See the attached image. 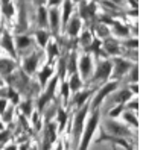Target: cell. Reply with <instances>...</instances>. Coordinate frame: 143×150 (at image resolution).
<instances>
[{
	"mask_svg": "<svg viewBox=\"0 0 143 150\" xmlns=\"http://www.w3.org/2000/svg\"><path fill=\"white\" fill-rule=\"evenodd\" d=\"M97 123H99V111L94 109L92 118L88 120V123H87V127H85V130H84L82 139L79 141V143H81V144H79V150H87V149H88V146H90V141H92V138H93V134L96 132Z\"/></svg>",
	"mask_w": 143,
	"mask_h": 150,
	"instance_id": "6da1fadb",
	"label": "cell"
},
{
	"mask_svg": "<svg viewBox=\"0 0 143 150\" xmlns=\"http://www.w3.org/2000/svg\"><path fill=\"white\" fill-rule=\"evenodd\" d=\"M87 112H88V105L84 103L82 108H81V111H78L76 115H75V118H73V141H75V144L79 143V135L82 134L84 118H85V115H87Z\"/></svg>",
	"mask_w": 143,
	"mask_h": 150,
	"instance_id": "7a4b0ae2",
	"label": "cell"
},
{
	"mask_svg": "<svg viewBox=\"0 0 143 150\" xmlns=\"http://www.w3.org/2000/svg\"><path fill=\"white\" fill-rule=\"evenodd\" d=\"M117 86H119V82H117V81L105 83V85L101 88V90L97 91V96L94 97V100H93L90 105H88V106H90L93 111H94V109H97V108H99V105H101V102H102V100H104V99H105V97L108 96V94H111V93H113V91H114Z\"/></svg>",
	"mask_w": 143,
	"mask_h": 150,
	"instance_id": "3957f363",
	"label": "cell"
},
{
	"mask_svg": "<svg viewBox=\"0 0 143 150\" xmlns=\"http://www.w3.org/2000/svg\"><path fill=\"white\" fill-rule=\"evenodd\" d=\"M56 139V125L53 121H47L44 126V146L43 150H49Z\"/></svg>",
	"mask_w": 143,
	"mask_h": 150,
	"instance_id": "277c9868",
	"label": "cell"
},
{
	"mask_svg": "<svg viewBox=\"0 0 143 150\" xmlns=\"http://www.w3.org/2000/svg\"><path fill=\"white\" fill-rule=\"evenodd\" d=\"M56 82H58V77L55 76V79H52V81H50L46 93H43V96L40 97V100H38V103H37V106H38L40 111H43V108L53 99V93H55V88H56Z\"/></svg>",
	"mask_w": 143,
	"mask_h": 150,
	"instance_id": "5b68a950",
	"label": "cell"
},
{
	"mask_svg": "<svg viewBox=\"0 0 143 150\" xmlns=\"http://www.w3.org/2000/svg\"><path fill=\"white\" fill-rule=\"evenodd\" d=\"M111 71H113L111 62H110V61H104V62H101V65L97 67L96 73L93 76V81L94 82H97V81H107V79L110 77Z\"/></svg>",
	"mask_w": 143,
	"mask_h": 150,
	"instance_id": "8992f818",
	"label": "cell"
},
{
	"mask_svg": "<svg viewBox=\"0 0 143 150\" xmlns=\"http://www.w3.org/2000/svg\"><path fill=\"white\" fill-rule=\"evenodd\" d=\"M107 126H108L110 132H111L114 137H119V138L131 137V130L125 126V125H120V123H117V121H110Z\"/></svg>",
	"mask_w": 143,
	"mask_h": 150,
	"instance_id": "52a82bcc",
	"label": "cell"
},
{
	"mask_svg": "<svg viewBox=\"0 0 143 150\" xmlns=\"http://www.w3.org/2000/svg\"><path fill=\"white\" fill-rule=\"evenodd\" d=\"M127 71H129V62L120 59V58H116L114 59V71H111L114 79H120Z\"/></svg>",
	"mask_w": 143,
	"mask_h": 150,
	"instance_id": "ba28073f",
	"label": "cell"
},
{
	"mask_svg": "<svg viewBox=\"0 0 143 150\" xmlns=\"http://www.w3.org/2000/svg\"><path fill=\"white\" fill-rule=\"evenodd\" d=\"M79 29H81V17L75 15L73 18H69V21L66 24V30L69 32L70 37H76L79 33Z\"/></svg>",
	"mask_w": 143,
	"mask_h": 150,
	"instance_id": "9c48e42d",
	"label": "cell"
},
{
	"mask_svg": "<svg viewBox=\"0 0 143 150\" xmlns=\"http://www.w3.org/2000/svg\"><path fill=\"white\" fill-rule=\"evenodd\" d=\"M38 65V53H32L31 56H28L23 62V70L26 74H32Z\"/></svg>",
	"mask_w": 143,
	"mask_h": 150,
	"instance_id": "30bf717a",
	"label": "cell"
},
{
	"mask_svg": "<svg viewBox=\"0 0 143 150\" xmlns=\"http://www.w3.org/2000/svg\"><path fill=\"white\" fill-rule=\"evenodd\" d=\"M59 12L58 9H50L49 12V24H50V30L53 35L59 33Z\"/></svg>",
	"mask_w": 143,
	"mask_h": 150,
	"instance_id": "8fae6325",
	"label": "cell"
},
{
	"mask_svg": "<svg viewBox=\"0 0 143 150\" xmlns=\"http://www.w3.org/2000/svg\"><path fill=\"white\" fill-rule=\"evenodd\" d=\"M15 68V62L6 58H0V74L2 76H11L12 70Z\"/></svg>",
	"mask_w": 143,
	"mask_h": 150,
	"instance_id": "7c38bea8",
	"label": "cell"
},
{
	"mask_svg": "<svg viewBox=\"0 0 143 150\" xmlns=\"http://www.w3.org/2000/svg\"><path fill=\"white\" fill-rule=\"evenodd\" d=\"M79 70H81L82 77H88L90 76V70H92V58L85 55L82 56V59L79 61Z\"/></svg>",
	"mask_w": 143,
	"mask_h": 150,
	"instance_id": "4fadbf2b",
	"label": "cell"
},
{
	"mask_svg": "<svg viewBox=\"0 0 143 150\" xmlns=\"http://www.w3.org/2000/svg\"><path fill=\"white\" fill-rule=\"evenodd\" d=\"M94 11H96V6H94V3H90V5H87V3H84V0H82V3H81V18H85V20H90L92 17L94 15Z\"/></svg>",
	"mask_w": 143,
	"mask_h": 150,
	"instance_id": "5bb4252c",
	"label": "cell"
},
{
	"mask_svg": "<svg viewBox=\"0 0 143 150\" xmlns=\"http://www.w3.org/2000/svg\"><path fill=\"white\" fill-rule=\"evenodd\" d=\"M72 6H73V2L72 0H64V8H62V29L66 30V24L70 18V14H72Z\"/></svg>",
	"mask_w": 143,
	"mask_h": 150,
	"instance_id": "9a60e30c",
	"label": "cell"
},
{
	"mask_svg": "<svg viewBox=\"0 0 143 150\" xmlns=\"http://www.w3.org/2000/svg\"><path fill=\"white\" fill-rule=\"evenodd\" d=\"M131 91H129V88H125V90H120L117 94H114L113 96V100L114 102H117V103H122L125 105V102H128L131 99Z\"/></svg>",
	"mask_w": 143,
	"mask_h": 150,
	"instance_id": "2e32d148",
	"label": "cell"
},
{
	"mask_svg": "<svg viewBox=\"0 0 143 150\" xmlns=\"http://www.w3.org/2000/svg\"><path fill=\"white\" fill-rule=\"evenodd\" d=\"M2 46L3 49H6L12 56H15V49H14V42H12V38H11V35L5 32L3 33V37H2Z\"/></svg>",
	"mask_w": 143,
	"mask_h": 150,
	"instance_id": "e0dca14e",
	"label": "cell"
},
{
	"mask_svg": "<svg viewBox=\"0 0 143 150\" xmlns=\"http://www.w3.org/2000/svg\"><path fill=\"white\" fill-rule=\"evenodd\" d=\"M38 24H40L41 29H44V28L49 26V14H47L46 8H44L43 5L40 6V9H38Z\"/></svg>",
	"mask_w": 143,
	"mask_h": 150,
	"instance_id": "ac0fdd59",
	"label": "cell"
},
{
	"mask_svg": "<svg viewBox=\"0 0 143 150\" xmlns=\"http://www.w3.org/2000/svg\"><path fill=\"white\" fill-rule=\"evenodd\" d=\"M67 83H69V88L72 91H79V88L82 86V79L79 77V74L73 73V74H72L70 82H67Z\"/></svg>",
	"mask_w": 143,
	"mask_h": 150,
	"instance_id": "d6986e66",
	"label": "cell"
},
{
	"mask_svg": "<svg viewBox=\"0 0 143 150\" xmlns=\"http://www.w3.org/2000/svg\"><path fill=\"white\" fill-rule=\"evenodd\" d=\"M56 112H58V123H59V126H58V129H59V132L61 130H64V127H66V123H67V114H66V111L62 109L61 106H56Z\"/></svg>",
	"mask_w": 143,
	"mask_h": 150,
	"instance_id": "ffe728a7",
	"label": "cell"
},
{
	"mask_svg": "<svg viewBox=\"0 0 143 150\" xmlns=\"http://www.w3.org/2000/svg\"><path fill=\"white\" fill-rule=\"evenodd\" d=\"M90 94H92L90 90H87V91H84V93H78V94L75 96V99H73V105H75V106H82Z\"/></svg>",
	"mask_w": 143,
	"mask_h": 150,
	"instance_id": "44dd1931",
	"label": "cell"
},
{
	"mask_svg": "<svg viewBox=\"0 0 143 150\" xmlns=\"http://www.w3.org/2000/svg\"><path fill=\"white\" fill-rule=\"evenodd\" d=\"M104 47H105V50L108 52L110 55H116V53H119L117 42H114V41H113V40H110V38H107V40H105V42H104Z\"/></svg>",
	"mask_w": 143,
	"mask_h": 150,
	"instance_id": "7402d4cb",
	"label": "cell"
},
{
	"mask_svg": "<svg viewBox=\"0 0 143 150\" xmlns=\"http://www.w3.org/2000/svg\"><path fill=\"white\" fill-rule=\"evenodd\" d=\"M15 44H17V47H19L20 50H24V49H28L31 46V38L24 37V35H20V37H17Z\"/></svg>",
	"mask_w": 143,
	"mask_h": 150,
	"instance_id": "603a6c76",
	"label": "cell"
},
{
	"mask_svg": "<svg viewBox=\"0 0 143 150\" xmlns=\"http://www.w3.org/2000/svg\"><path fill=\"white\" fill-rule=\"evenodd\" d=\"M37 41L38 44L43 47V46H47V42H49V33L44 30V29H40L37 32Z\"/></svg>",
	"mask_w": 143,
	"mask_h": 150,
	"instance_id": "cb8c5ba5",
	"label": "cell"
},
{
	"mask_svg": "<svg viewBox=\"0 0 143 150\" xmlns=\"http://www.w3.org/2000/svg\"><path fill=\"white\" fill-rule=\"evenodd\" d=\"M52 73H53V70L47 65V67H44V70L40 73V83L41 85H46V82H47V79L52 76Z\"/></svg>",
	"mask_w": 143,
	"mask_h": 150,
	"instance_id": "d4e9b609",
	"label": "cell"
},
{
	"mask_svg": "<svg viewBox=\"0 0 143 150\" xmlns=\"http://www.w3.org/2000/svg\"><path fill=\"white\" fill-rule=\"evenodd\" d=\"M123 118L127 120L128 123H131V125H132L134 127H137V126H139V120H137V117L134 115L132 112H129V111H125V112H123Z\"/></svg>",
	"mask_w": 143,
	"mask_h": 150,
	"instance_id": "484cf974",
	"label": "cell"
},
{
	"mask_svg": "<svg viewBox=\"0 0 143 150\" xmlns=\"http://www.w3.org/2000/svg\"><path fill=\"white\" fill-rule=\"evenodd\" d=\"M66 68H69V73H76V55L72 53L69 58V65H66Z\"/></svg>",
	"mask_w": 143,
	"mask_h": 150,
	"instance_id": "4316f807",
	"label": "cell"
},
{
	"mask_svg": "<svg viewBox=\"0 0 143 150\" xmlns=\"http://www.w3.org/2000/svg\"><path fill=\"white\" fill-rule=\"evenodd\" d=\"M20 108L23 111V115H31L32 114V102L28 99V100H24L21 105H20Z\"/></svg>",
	"mask_w": 143,
	"mask_h": 150,
	"instance_id": "83f0119b",
	"label": "cell"
},
{
	"mask_svg": "<svg viewBox=\"0 0 143 150\" xmlns=\"http://www.w3.org/2000/svg\"><path fill=\"white\" fill-rule=\"evenodd\" d=\"M12 112H14V106H8V109H5V112L2 114V120L5 123H11L12 121Z\"/></svg>",
	"mask_w": 143,
	"mask_h": 150,
	"instance_id": "f1b7e54d",
	"label": "cell"
},
{
	"mask_svg": "<svg viewBox=\"0 0 143 150\" xmlns=\"http://www.w3.org/2000/svg\"><path fill=\"white\" fill-rule=\"evenodd\" d=\"M49 61H52L53 59V56H55V55H58V44L56 42H49Z\"/></svg>",
	"mask_w": 143,
	"mask_h": 150,
	"instance_id": "f546056e",
	"label": "cell"
},
{
	"mask_svg": "<svg viewBox=\"0 0 143 150\" xmlns=\"http://www.w3.org/2000/svg\"><path fill=\"white\" fill-rule=\"evenodd\" d=\"M113 24H114V30H116V33L123 35V37H127V35L129 33V30H128L127 28H123L120 23H113Z\"/></svg>",
	"mask_w": 143,
	"mask_h": 150,
	"instance_id": "4dcf8cb0",
	"label": "cell"
},
{
	"mask_svg": "<svg viewBox=\"0 0 143 150\" xmlns=\"http://www.w3.org/2000/svg\"><path fill=\"white\" fill-rule=\"evenodd\" d=\"M69 91H70V88H69V83H67V82H62V88H61V96H62V99H64V103H67V99H69Z\"/></svg>",
	"mask_w": 143,
	"mask_h": 150,
	"instance_id": "1f68e13d",
	"label": "cell"
},
{
	"mask_svg": "<svg viewBox=\"0 0 143 150\" xmlns=\"http://www.w3.org/2000/svg\"><path fill=\"white\" fill-rule=\"evenodd\" d=\"M96 32H97V35H99V37H105V38L108 37V33H110L108 29H107L104 24H99V26H97V28H96Z\"/></svg>",
	"mask_w": 143,
	"mask_h": 150,
	"instance_id": "d6a6232c",
	"label": "cell"
},
{
	"mask_svg": "<svg viewBox=\"0 0 143 150\" xmlns=\"http://www.w3.org/2000/svg\"><path fill=\"white\" fill-rule=\"evenodd\" d=\"M123 106H125V105H122V103H120L117 108L111 109V111H110V117H111V118H114V117H119V115H120V112L123 111Z\"/></svg>",
	"mask_w": 143,
	"mask_h": 150,
	"instance_id": "836d02e7",
	"label": "cell"
},
{
	"mask_svg": "<svg viewBox=\"0 0 143 150\" xmlns=\"http://www.w3.org/2000/svg\"><path fill=\"white\" fill-rule=\"evenodd\" d=\"M3 8V14L6 15V17H11L12 14H14V6L11 5V3H6L5 6H2Z\"/></svg>",
	"mask_w": 143,
	"mask_h": 150,
	"instance_id": "e575fe53",
	"label": "cell"
},
{
	"mask_svg": "<svg viewBox=\"0 0 143 150\" xmlns=\"http://www.w3.org/2000/svg\"><path fill=\"white\" fill-rule=\"evenodd\" d=\"M9 137H11V132L9 130H6V129L0 130V143H6Z\"/></svg>",
	"mask_w": 143,
	"mask_h": 150,
	"instance_id": "d590c367",
	"label": "cell"
},
{
	"mask_svg": "<svg viewBox=\"0 0 143 150\" xmlns=\"http://www.w3.org/2000/svg\"><path fill=\"white\" fill-rule=\"evenodd\" d=\"M32 121H34L35 127L40 129V115H38V112H32Z\"/></svg>",
	"mask_w": 143,
	"mask_h": 150,
	"instance_id": "8d00e7d4",
	"label": "cell"
},
{
	"mask_svg": "<svg viewBox=\"0 0 143 150\" xmlns=\"http://www.w3.org/2000/svg\"><path fill=\"white\" fill-rule=\"evenodd\" d=\"M6 108H8V100L3 97V99H0V115H2V114L5 112Z\"/></svg>",
	"mask_w": 143,
	"mask_h": 150,
	"instance_id": "74e56055",
	"label": "cell"
},
{
	"mask_svg": "<svg viewBox=\"0 0 143 150\" xmlns=\"http://www.w3.org/2000/svg\"><path fill=\"white\" fill-rule=\"evenodd\" d=\"M137 73H139V68L134 65L132 70H131V79H132V82H134V83H137Z\"/></svg>",
	"mask_w": 143,
	"mask_h": 150,
	"instance_id": "f35d334b",
	"label": "cell"
},
{
	"mask_svg": "<svg viewBox=\"0 0 143 150\" xmlns=\"http://www.w3.org/2000/svg\"><path fill=\"white\" fill-rule=\"evenodd\" d=\"M125 103H127V106H128V108H131V109H137V106H139V102H137V99L134 100L132 103H128V102H125Z\"/></svg>",
	"mask_w": 143,
	"mask_h": 150,
	"instance_id": "ab89813d",
	"label": "cell"
},
{
	"mask_svg": "<svg viewBox=\"0 0 143 150\" xmlns=\"http://www.w3.org/2000/svg\"><path fill=\"white\" fill-rule=\"evenodd\" d=\"M125 44H127V47H132V49H136V47H137V40H132V41H127Z\"/></svg>",
	"mask_w": 143,
	"mask_h": 150,
	"instance_id": "60d3db41",
	"label": "cell"
},
{
	"mask_svg": "<svg viewBox=\"0 0 143 150\" xmlns=\"http://www.w3.org/2000/svg\"><path fill=\"white\" fill-rule=\"evenodd\" d=\"M47 2H49V5H50V6H56V5L61 2V0H47Z\"/></svg>",
	"mask_w": 143,
	"mask_h": 150,
	"instance_id": "b9f144b4",
	"label": "cell"
},
{
	"mask_svg": "<svg viewBox=\"0 0 143 150\" xmlns=\"http://www.w3.org/2000/svg\"><path fill=\"white\" fill-rule=\"evenodd\" d=\"M5 150H17V146H14V144H12V146H8Z\"/></svg>",
	"mask_w": 143,
	"mask_h": 150,
	"instance_id": "7bdbcfd3",
	"label": "cell"
},
{
	"mask_svg": "<svg viewBox=\"0 0 143 150\" xmlns=\"http://www.w3.org/2000/svg\"><path fill=\"white\" fill-rule=\"evenodd\" d=\"M35 2H37V3H38V5L41 6V5H44V3H46L47 0H35Z\"/></svg>",
	"mask_w": 143,
	"mask_h": 150,
	"instance_id": "ee69618b",
	"label": "cell"
},
{
	"mask_svg": "<svg viewBox=\"0 0 143 150\" xmlns=\"http://www.w3.org/2000/svg\"><path fill=\"white\" fill-rule=\"evenodd\" d=\"M28 147H29V146H28V144H23V146H21V149H20V150H28Z\"/></svg>",
	"mask_w": 143,
	"mask_h": 150,
	"instance_id": "f6af8a7d",
	"label": "cell"
},
{
	"mask_svg": "<svg viewBox=\"0 0 143 150\" xmlns=\"http://www.w3.org/2000/svg\"><path fill=\"white\" fill-rule=\"evenodd\" d=\"M6 3H9V0H2V6H5Z\"/></svg>",
	"mask_w": 143,
	"mask_h": 150,
	"instance_id": "bcb514c9",
	"label": "cell"
},
{
	"mask_svg": "<svg viewBox=\"0 0 143 150\" xmlns=\"http://www.w3.org/2000/svg\"><path fill=\"white\" fill-rule=\"evenodd\" d=\"M111 2H114V3H117V5H120V3H122V0H111Z\"/></svg>",
	"mask_w": 143,
	"mask_h": 150,
	"instance_id": "7dc6e473",
	"label": "cell"
},
{
	"mask_svg": "<svg viewBox=\"0 0 143 150\" xmlns=\"http://www.w3.org/2000/svg\"><path fill=\"white\" fill-rule=\"evenodd\" d=\"M56 150H62V144H58V147H56Z\"/></svg>",
	"mask_w": 143,
	"mask_h": 150,
	"instance_id": "c3c4849f",
	"label": "cell"
},
{
	"mask_svg": "<svg viewBox=\"0 0 143 150\" xmlns=\"http://www.w3.org/2000/svg\"><path fill=\"white\" fill-rule=\"evenodd\" d=\"M3 129V125H2V121H0V130H2Z\"/></svg>",
	"mask_w": 143,
	"mask_h": 150,
	"instance_id": "681fc988",
	"label": "cell"
},
{
	"mask_svg": "<svg viewBox=\"0 0 143 150\" xmlns=\"http://www.w3.org/2000/svg\"><path fill=\"white\" fill-rule=\"evenodd\" d=\"M0 86H3V82H2V79H0Z\"/></svg>",
	"mask_w": 143,
	"mask_h": 150,
	"instance_id": "f907efd6",
	"label": "cell"
},
{
	"mask_svg": "<svg viewBox=\"0 0 143 150\" xmlns=\"http://www.w3.org/2000/svg\"><path fill=\"white\" fill-rule=\"evenodd\" d=\"M72 2H82V0H72Z\"/></svg>",
	"mask_w": 143,
	"mask_h": 150,
	"instance_id": "816d5d0a",
	"label": "cell"
},
{
	"mask_svg": "<svg viewBox=\"0 0 143 150\" xmlns=\"http://www.w3.org/2000/svg\"><path fill=\"white\" fill-rule=\"evenodd\" d=\"M0 150H2V146H0Z\"/></svg>",
	"mask_w": 143,
	"mask_h": 150,
	"instance_id": "f5cc1de1",
	"label": "cell"
}]
</instances>
